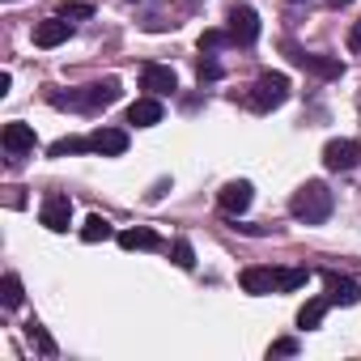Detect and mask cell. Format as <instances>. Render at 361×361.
<instances>
[{"instance_id":"30","label":"cell","mask_w":361,"mask_h":361,"mask_svg":"<svg viewBox=\"0 0 361 361\" xmlns=\"http://www.w3.org/2000/svg\"><path fill=\"white\" fill-rule=\"evenodd\" d=\"M289 5H302V0H289Z\"/></svg>"},{"instance_id":"13","label":"cell","mask_w":361,"mask_h":361,"mask_svg":"<svg viewBox=\"0 0 361 361\" xmlns=\"http://www.w3.org/2000/svg\"><path fill=\"white\" fill-rule=\"evenodd\" d=\"M243 289L247 293H255V298H264V293H281V285H276V268H243Z\"/></svg>"},{"instance_id":"3","label":"cell","mask_w":361,"mask_h":361,"mask_svg":"<svg viewBox=\"0 0 361 361\" xmlns=\"http://www.w3.org/2000/svg\"><path fill=\"white\" fill-rule=\"evenodd\" d=\"M289 102V77L285 73H264L255 85H251V94H247V106L251 111H276V106H285Z\"/></svg>"},{"instance_id":"22","label":"cell","mask_w":361,"mask_h":361,"mask_svg":"<svg viewBox=\"0 0 361 361\" xmlns=\"http://www.w3.org/2000/svg\"><path fill=\"white\" fill-rule=\"evenodd\" d=\"M306 281H310L306 268H276V285H281V293H293V289H302Z\"/></svg>"},{"instance_id":"2","label":"cell","mask_w":361,"mask_h":361,"mask_svg":"<svg viewBox=\"0 0 361 361\" xmlns=\"http://www.w3.org/2000/svg\"><path fill=\"white\" fill-rule=\"evenodd\" d=\"M119 81L115 77H106V81H94V85H85L81 94H51V102L56 106H73V111H98V106H111V102H119Z\"/></svg>"},{"instance_id":"1","label":"cell","mask_w":361,"mask_h":361,"mask_svg":"<svg viewBox=\"0 0 361 361\" xmlns=\"http://www.w3.org/2000/svg\"><path fill=\"white\" fill-rule=\"evenodd\" d=\"M336 209V196L327 192V183H319V178H310V183H302L289 200V213L302 221V226H323Z\"/></svg>"},{"instance_id":"28","label":"cell","mask_w":361,"mask_h":361,"mask_svg":"<svg viewBox=\"0 0 361 361\" xmlns=\"http://www.w3.org/2000/svg\"><path fill=\"white\" fill-rule=\"evenodd\" d=\"M348 47H353V51H361V22L353 26V35H348Z\"/></svg>"},{"instance_id":"6","label":"cell","mask_w":361,"mask_h":361,"mask_svg":"<svg viewBox=\"0 0 361 361\" xmlns=\"http://www.w3.org/2000/svg\"><path fill=\"white\" fill-rule=\"evenodd\" d=\"M39 217H43V226H47L51 234H64V230L73 226V200L56 192V196H47V200H43V209H39Z\"/></svg>"},{"instance_id":"23","label":"cell","mask_w":361,"mask_h":361,"mask_svg":"<svg viewBox=\"0 0 361 361\" xmlns=\"http://www.w3.org/2000/svg\"><path fill=\"white\" fill-rule=\"evenodd\" d=\"M221 47H238L230 30H204L200 35V51H221Z\"/></svg>"},{"instance_id":"21","label":"cell","mask_w":361,"mask_h":361,"mask_svg":"<svg viewBox=\"0 0 361 361\" xmlns=\"http://www.w3.org/2000/svg\"><path fill=\"white\" fill-rule=\"evenodd\" d=\"M51 157H68V153H90V136H60L51 149Z\"/></svg>"},{"instance_id":"11","label":"cell","mask_w":361,"mask_h":361,"mask_svg":"<svg viewBox=\"0 0 361 361\" xmlns=\"http://www.w3.org/2000/svg\"><path fill=\"white\" fill-rule=\"evenodd\" d=\"M0 145H5L9 157H22V153H35L39 136H35L30 123H5V132H0Z\"/></svg>"},{"instance_id":"19","label":"cell","mask_w":361,"mask_h":361,"mask_svg":"<svg viewBox=\"0 0 361 361\" xmlns=\"http://www.w3.org/2000/svg\"><path fill=\"white\" fill-rule=\"evenodd\" d=\"M111 238V221L106 217H85V226H81V243H106Z\"/></svg>"},{"instance_id":"18","label":"cell","mask_w":361,"mask_h":361,"mask_svg":"<svg viewBox=\"0 0 361 361\" xmlns=\"http://www.w3.org/2000/svg\"><path fill=\"white\" fill-rule=\"evenodd\" d=\"M26 340H30L43 357H56V353H60V348H56V340H51V331H47L39 319H30V323H26Z\"/></svg>"},{"instance_id":"29","label":"cell","mask_w":361,"mask_h":361,"mask_svg":"<svg viewBox=\"0 0 361 361\" xmlns=\"http://www.w3.org/2000/svg\"><path fill=\"white\" fill-rule=\"evenodd\" d=\"M327 5H331V9H344V5H353V0H327Z\"/></svg>"},{"instance_id":"9","label":"cell","mask_w":361,"mask_h":361,"mask_svg":"<svg viewBox=\"0 0 361 361\" xmlns=\"http://www.w3.org/2000/svg\"><path fill=\"white\" fill-rule=\"evenodd\" d=\"M230 35H234L238 47H251V43L259 39V18H255V9L234 5V9H230Z\"/></svg>"},{"instance_id":"16","label":"cell","mask_w":361,"mask_h":361,"mask_svg":"<svg viewBox=\"0 0 361 361\" xmlns=\"http://www.w3.org/2000/svg\"><path fill=\"white\" fill-rule=\"evenodd\" d=\"M119 247L123 251H161V238H157V230L136 226V230H123L119 234Z\"/></svg>"},{"instance_id":"8","label":"cell","mask_w":361,"mask_h":361,"mask_svg":"<svg viewBox=\"0 0 361 361\" xmlns=\"http://www.w3.org/2000/svg\"><path fill=\"white\" fill-rule=\"evenodd\" d=\"M251 200H255V188L247 183V178H234V183H226V188L217 192V204H221L230 217L247 213V209H251Z\"/></svg>"},{"instance_id":"25","label":"cell","mask_w":361,"mask_h":361,"mask_svg":"<svg viewBox=\"0 0 361 361\" xmlns=\"http://www.w3.org/2000/svg\"><path fill=\"white\" fill-rule=\"evenodd\" d=\"M64 22H85V18H94V5H85V0H77V5H64V13H60Z\"/></svg>"},{"instance_id":"12","label":"cell","mask_w":361,"mask_h":361,"mask_svg":"<svg viewBox=\"0 0 361 361\" xmlns=\"http://www.w3.org/2000/svg\"><path fill=\"white\" fill-rule=\"evenodd\" d=\"M361 161V145L357 140H327L323 149V166L327 170H353Z\"/></svg>"},{"instance_id":"14","label":"cell","mask_w":361,"mask_h":361,"mask_svg":"<svg viewBox=\"0 0 361 361\" xmlns=\"http://www.w3.org/2000/svg\"><path fill=\"white\" fill-rule=\"evenodd\" d=\"M128 123H136V128H153V123H161V98H153V94L136 98V102L128 106Z\"/></svg>"},{"instance_id":"20","label":"cell","mask_w":361,"mask_h":361,"mask_svg":"<svg viewBox=\"0 0 361 361\" xmlns=\"http://www.w3.org/2000/svg\"><path fill=\"white\" fill-rule=\"evenodd\" d=\"M22 281L13 276V272H5V281H0V302H5V310H18L22 306Z\"/></svg>"},{"instance_id":"5","label":"cell","mask_w":361,"mask_h":361,"mask_svg":"<svg viewBox=\"0 0 361 361\" xmlns=\"http://www.w3.org/2000/svg\"><path fill=\"white\" fill-rule=\"evenodd\" d=\"M90 153H98V157H123L128 153V132L123 128H94L90 132Z\"/></svg>"},{"instance_id":"4","label":"cell","mask_w":361,"mask_h":361,"mask_svg":"<svg viewBox=\"0 0 361 361\" xmlns=\"http://www.w3.org/2000/svg\"><path fill=\"white\" fill-rule=\"evenodd\" d=\"M289 60H293L298 68H306L310 77H323V81H336V77H344V64H340L336 56H314V51L289 47Z\"/></svg>"},{"instance_id":"17","label":"cell","mask_w":361,"mask_h":361,"mask_svg":"<svg viewBox=\"0 0 361 361\" xmlns=\"http://www.w3.org/2000/svg\"><path fill=\"white\" fill-rule=\"evenodd\" d=\"M327 306H331L327 298H314V302H306V306L298 310V327H302V331H314V327L323 323V314H327Z\"/></svg>"},{"instance_id":"24","label":"cell","mask_w":361,"mask_h":361,"mask_svg":"<svg viewBox=\"0 0 361 361\" xmlns=\"http://www.w3.org/2000/svg\"><path fill=\"white\" fill-rule=\"evenodd\" d=\"M170 255H174V264H178V268H188V272L196 268V251H192V243H188V238H178V243L170 247Z\"/></svg>"},{"instance_id":"7","label":"cell","mask_w":361,"mask_h":361,"mask_svg":"<svg viewBox=\"0 0 361 361\" xmlns=\"http://www.w3.org/2000/svg\"><path fill=\"white\" fill-rule=\"evenodd\" d=\"M323 289H327V302H331V306H357V302H361V285H357L353 276L323 272Z\"/></svg>"},{"instance_id":"27","label":"cell","mask_w":361,"mask_h":361,"mask_svg":"<svg viewBox=\"0 0 361 361\" xmlns=\"http://www.w3.org/2000/svg\"><path fill=\"white\" fill-rule=\"evenodd\" d=\"M196 73H200V81H217V77H221V64H217L213 56H204V60L196 64Z\"/></svg>"},{"instance_id":"26","label":"cell","mask_w":361,"mask_h":361,"mask_svg":"<svg viewBox=\"0 0 361 361\" xmlns=\"http://www.w3.org/2000/svg\"><path fill=\"white\" fill-rule=\"evenodd\" d=\"M293 353H298V340H289V336L268 344V361H272V357H293Z\"/></svg>"},{"instance_id":"15","label":"cell","mask_w":361,"mask_h":361,"mask_svg":"<svg viewBox=\"0 0 361 361\" xmlns=\"http://www.w3.org/2000/svg\"><path fill=\"white\" fill-rule=\"evenodd\" d=\"M68 35H73V22H64V18H47V22L35 26V43L39 47H60Z\"/></svg>"},{"instance_id":"10","label":"cell","mask_w":361,"mask_h":361,"mask_svg":"<svg viewBox=\"0 0 361 361\" xmlns=\"http://www.w3.org/2000/svg\"><path fill=\"white\" fill-rule=\"evenodd\" d=\"M140 90H149L153 98H166V94L178 90V77H174V68H166V64H145V68H140Z\"/></svg>"}]
</instances>
